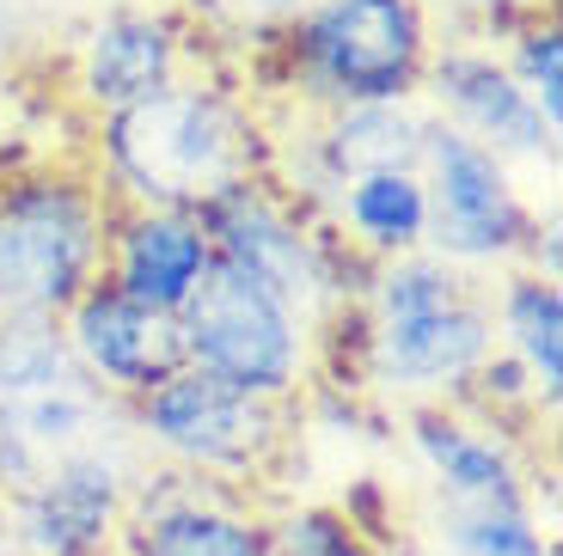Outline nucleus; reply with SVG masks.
Segmentation results:
<instances>
[{
	"label": "nucleus",
	"mask_w": 563,
	"mask_h": 556,
	"mask_svg": "<svg viewBox=\"0 0 563 556\" xmlns=\"http://www.w3.org/2000/svg\"><path fill=\"white\" fill-rule=\"evenodd\" d=\"M214 269V245L202 214L172 209H111V238H104V281L154 312H178L202 276Z\"/></svg>",
	"instance_id": "nucleus-16"
},
{
	"label": "nucleus",
	"mask_w": 563,
	"mask_h": 556,
	"mask_svg": "<svg viewBox=\"0 0 563 556\" xmlns=\"http://www.w3.org/2000/svg\"><path fill=\"white\" fill-rule=\"evenodd\" d=\"M264 166L269 129L257 123L252 98L209 74H184L129 111L99 116V190L111 209L209 214L264 178Z\"/></svg>",
	"instance_id": "nucleus-1"
},
{
	"label": "nucleus",
	"mask_w": 563,
	"mask_h": 556,
	"mask_svg": "<svg viewBox=\"0 0 563 556\" xmlns=\"http://www.w3.org/2000/svg\"><path fill=\"white\" fill-rule=\"evenodd\" d=\"M269 556H380V551L343 508L312 501V508L269 520Z\"/></svg>",
	"instance_id": "nucleus-21"
},
{
	"label": "nucleus",
	"mask_w": 563,
	"mask_h": 556,
	"mask_svg": "<svg viewBox=\"0 0 563 556\" xmlns=\"http://www.w3.org/2000/svg\"><path fill=\"white\" fill-rule=\"evenodd\" d=\"M135 446L129 403L99 391L56 319H0V501L86 453Z\"/></svg>",
	"instance_id": "nucleus-3"
},
{
	"label": "nucleus",
	"mask_w": 563,
	"mask_h": 556,
	"mask_svg": "<svg viewBox=\"0 0 563 556\" xmlns=\"http://www.w3.org/2000/svg\"><path fill=\"white\" fill-rule=\"evenodd\" d=\"M429 56L422 0H312L288 25V68L307 111L417 98Z\"/></svg>",
	"instance_id": "nucleus-6"
},
{
	"label": "nucleus",
	"mask_w": 563,
	"mask_h": 556,
	"mask_svg": "<svg viewBox=\"0 0 563 556\" xmlns=\"http://www.w3.org/2000/svg\"><path fill=\"white\" fill-rule=\"evenodd\" d=\"M288 410L295 403H269L197 367H178L129 403V434L147 459H159V471H184L252 496V483L288 446Z\"/></svg>",
	"instance_id": "nucleus-7"
},
{
	"label": "nucleus",
	"mask_w": 563,
	"mask_h": 556,
	"mask_svg": "<svg viewBox=\"0 0 563 556\" xmlns=\"http://www.w3.org/2000/svg\"><path fill=\"white\" fill-rule=\"evenodd\" d=\"M202 226H209L214 264L240 269L245 281L276 293L319 343L362 300L367 264H355L350 251L338 245V233L312 209H300L295 196H282L269 178H252L245 190L214 202L202 214Z\"/></svg>",
	"instance_id": "nucleus-4"
},
{
	"label": "nucleus",
	"mask_w": 563,
	"mask_h": 556,
	"mask_svg": "<svg viewBox=\"0 0 563 556\" xmlns=\"http://www.w3.org/2000/svg\"><path fill=\"white\" fill-rule=\"evenodd\" d=\"M417 178H422V202H429V233H422L429 257L465 269V276L521 264L527 238L539 226V209L521 196L515 166H503L490 147H478L460 129L429 116Z\"/></svg>",
	"instance_id": "nucleus-9"
},
{
	"label": "nucleus",
	"mask_w": 563,
	"mask_h": 556,
	"mask_svg": "<svg viewBox=\"0 0 563 556\" xmlns=\"http://www.w3.org/2000/svg\"><path fill=\"white\" fill-rule=\"evenodd\" d=\"M490 324H496V355L527 374L539 403H558L563 386V288L533 269H503L490 288Z\"/></svg>",
	"instance_id": "nucleus-18"
},
{
	"label": "nucleus",
	"mask_w": 563,
	"mask_h": 556,
	"mask_svg": "<svg viewBox=\"0 0 563 556\" xmlns=\"http://www.w3.org/2000/svg\"><path fill=\"white\" fill-rule=\"evenodd\" d=\"M117 556H269V520L245 489L147 471L129 496Z\"/></svg>",
	"instance_id": "nucleus-12"
},
{
	"label": "nucleus",
	"mask_w": 563,
	"mask_h": 556,
	"mask_svg": "<svg viewBox=\"0 0 563 556\" xmlns=\"http://www.w3.org/2000/svg\"><path fill=\"white\" fill-rule=\"evenodd\" d=\"M184 56H190V37L178 31L172 13L117 7L86 31L80 56H74V92L99 116L129 111L141 98H154L159 86L184 80Z\"/></svg>",
	"instance_id": "nucleus-15"
},
{
	"label": "nucleus",
	"mask_w": 563,
	"mask_h": 556,
	"mask_svg": "<svg viewBox=\"0 0 563 556\" xmlns=\"http://www.w3.org/2000/svg\"><path fill=\"white\" fill-rule=\"evenodd\" d=\"M307 7L312 0H214V13L245 25V31H288Z\"/></svg>",
	"instance_id": "nucleus-22"
},
{
	"label": "nucleus",
	"mask_w": 563,
	"mask_h": 556,
	"mask_svg": "<svg viewBox=\"0 0 563 556\" xmlns=\"http://www.w3.org/2000/svg\"><path fill=\"white\" fill-rule=\"evenodd\" d=\"M417 98L435 123L490 147L503 166H551L558 159V129L533 111V98L515 86V74L503 68L496 49H478V43L435 49Z\"/></svg>",
	"instance_id": "nucleus-11"
},
{
	"label": "nucleus",
	"mask_w": 563,
	"mask_h": 556,
	"mask_svg": "<svg viewBox=\"0 0 563 556\" xmlns=\"http://www.w3.org/2000/svg\"><path fill=\"white\" fill-rule=\"evenodd\" d=\"M62 336H68L74 362L86 367V379L99 391H111L117 403H135L141 391H154L159 379H172L184 367V336H178V312H154L129 300L111 281L92 288L62 312Z\"/></svg>",
	"instance_id": "nucleus-13"
},
{
	"label": "nucleus",
	"mask_w": 563,
	"mask_h": 556,
	"mask_svg": "<svg viewBox=\"0 0 563 556\" xmlns=\"http://www.w3.org/2000/svg\"><path fill=\"white\" fill-rule=\"evenodd\" d=\"M111 196L74 171L0 184V319H62L104 276Z\"/></svg>",
	"instance_id": "nucleus-5"
},
{
	"label": "nucleus",
	"mask_w": 563,
	"mask_h": 556,
	"mask_svg": "<svg viewBox=\"0 0 563 556\" xmlns=\"http://www.w3.org/2000/svg\"><path fill=\"white\" fill-rule=\"evenodd\" d=\"M141 477H147L141 446L68 459L0 501V538L19 556H117V532Z\"/></svg>",
	"instance_id": "nucleus-10"
},
{
	"label": "nucleus",
	"mask_w": 563,
	"mask_h": 556,
	"mask_svg": "<svg viewBox=\"0 0 563 556\" xmlns=\"http://www.w3.org/2000/svg\"><path fill=\"white\" fill-rule=\"evenodd\" d=\"M448 556H558V532L539 526L533 501H478V508H441Z\"/></svg>",
	"instance_id": "nucleus-19"
},
{
	"label": "nucleus",
	"mask_w": 563,
	"mask_h": 556,
	"mask_svg": "<svg viewBox=\"0 0 563 556\" xmlns=\"http://www.w3.org/2000/svg\"><path fill=\"white\" fill-rule=\"evenodd\" d=\"M178 336L184 367L269 403H295L300 386L312 379V355H319V336L276 293H264L227 264H214L202 288L178 307Z\"/></svg>",
	"instance_id": "nucleus-8"
},
{
	"label": "nucleus",
	"mask_w": 563,
	"mask_h": 556,
	"mask_svg": "<svg viewBox=\"0 0 563 556\" xmlns=\"http://www.w3.org/2000/svg\"><path fill=\"white\" fill-rule=\"evenodd\" d=\"M355 307H362V386L405 410L465 403L496 355L490 288L429 251L374 264Z\"/></svg>",
	"instance_id": "nucleus-2"
},
{
	"label": "nucleus",
	"mask_w": 563,
	"mask_h": 556,
	"mask_svg": "<svg viewBox=\"0 0 563 556\" xmlns=\"http://www.w3.org/2000/svg\"><path fill=\"white\" fill-rule=\"evenodd\" d=\"M410 453L429 471L441 508H478V501H521L527 496V465L508 422L484 416L472 403H422L405 410Z\"/></svg>",
	"instance_id": "nucleus-14"
},
{
	"label": "nucleus",
	"mask_w": 563,
	"mask_h": 556,
	"mask_svg": "<svg viewBox=\"0 0 563 556\" xmlns=\"http://www.w3.org/2000/svg\"><path fill=\"white\" fill-rule=\"evenodd\" d=\"M319 221L338 233V245L355 264H393L422 251L429 233V202H422L417 171H374V178H350L319 202Z\"/></svg>",
	"instance_id": "nucleus-17"
},
{
	"label": "nucleus",
	"mask_w": 563,
	"mask_h": 556,
	"mask_svg": "<svg viewBox=\"0 0 563 556\" xmlns=\"http://www.w3.org/2000/svg\"><path fill=\"white\" fill-rule=\"evenodd\" d=\"M503 68L533 98V111L563 135V25H558V13H533L521 25H508Z\"/></svg>",
	"instance_id": "nucleus-20"
},
{
	"label": "nucleus",
	"mask_w": 563,
	"mask_h": 556,
	"mask_svg": "<svg viewBox=\"0 0 563 556\" xmlns=\"http://www.w3.org/2000/svg\"><path fill=\"white\" fill-rule=\"evenodd\" d=\"M0 556H19V551H13V544H7V538H0Z\"/></svg>",
	"instance_id": "nucleus-24"
},
{
	"label": "nucleus",
	"mask_w": 563,
	"mask_h": 556,
	"mask_svg": "<svg viewBox=\"0 0 563 556\" xmlns=\"http://www.w3.org/2000/svg\"><path fill=\"white\" fill-rule=\"evenodd\" d=\"M478 7H484L490 25H521V19H533V13H551V0H478Z\"/></svg>",
	"instance_id": "nucleus-23"
}]
</instances>
